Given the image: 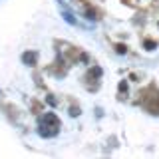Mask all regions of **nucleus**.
Returning a JSON list of instances; mask_svg holds the SVG:
<instances>
[{
	"label": "nucleus",
	"instance_id": "f257e3e1",
	"mask_svg": "<svg viewBox=\"0 0 159 159\" xmlns=\"http://www.w3.org/2000/svg\"><path fill=\"white\" fill-rule=\"evenodd\" d=\"M22 62L26 64V66H36V62H38V54L36 50H28V52L22 54Z\"/></svg>",
	"mask_w": 159,
	"mask_h": 159
},
{
	"label": "nucleus",
	"instance_id": "f03ea898",
	"mask_svg": "<svg viewBox=\"0 0 159 159\" xmlns=\"http://www.w3.org/2000/svg\"><path fill=\"white\" fill-rule=\"evenodd\" d=\"M42 123H48V125H54V127H60V119L54 115V113H46L42 117Z\"/></svg>",
	"mask_w": 159,
	"mask_h": 159
},
{
	"label": "nucleus",
	"instance_id": "7ed1b4c3",
	"mask_svg": "<svg viewBox=\"0 0 159 159\" xmlns=\"http://www.w3.org/2000/svg\"><path fill=\"white\" fill-rule=\"evenodd\" d=\"M62 14H64V20H66V22H70L72 26H76V24H78V20L74 18V14H70V12H62Z\"/></svg>",
	"mask_w": 159,
	"mask_h": 159
},
{
	"label": "nucleus",
	"instance_id": "20e7f679",
	"mask_svg": "<svg viewBox=\"0 0 159 159\" xmlns=\"http://www.w3.org/2000/svg\"><path fill=\"white\" fill-rule=\"evenodd\" d=\"M78 112H80L78 107H72V115H74V117H76V115H80V113H78Z\"/></svg>",
	"mask_w": 159,
	"mask_h": 159
}]
</instances>
